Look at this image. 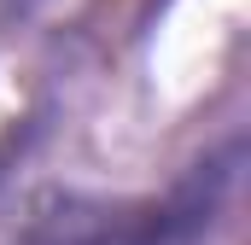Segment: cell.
<instances>
[{
  "label": "cell",
  "mask_w": 251,
  "mask_h": 245,
  "mask_svg": "<svg viewBox=\"0 0 251 245\" xmlns=\"http://www.w3.org/2000/svg\"><path fill=\"white\" fill-rule=\"evenodd\" d=\"M12 245H158V216H152V198L123 204V198H88V193H47L18 222Z\"/></svg>",
  "instance_id": "1"
}]
</instances>
